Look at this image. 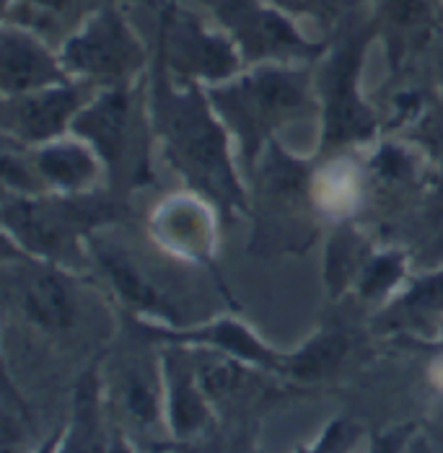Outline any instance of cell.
<instances>
[{"label": "cell", "mask_w": 443, "mask_h": 453, "mask_svg": "<svg viewBox=\"0 0 443 453\" xmlns=\"http://www.w3.org/2000/svg\"><path fill=\"white\" fill-rule=\"evenodd\" d=\"M5 280L27 321L44 332H66L78 316L75 290L66 267L36 259L27 251H11L5 244Z\"/></svg>", "instance_id": "obj_8"}, {"label": "cell", "mask_w": 443, "mask_h": 453, "mask_svg": "<svg viewBox=\"0 0 443 453\" xmlns=\"http://www.w3.org/2000/svg\"><path fill=\"white\" fill-rule=\"evenodd\" d=\"M415 133L425 153L443 169V109L420 114V125Z\"/></svg>", "instance_id": "obj_29"}, {"label": "cell", "mask_w": 443, "mask_h": 453, "mask_svg": "<svg viewBox=\"0 0 443 453\" xmlns=\"http://www.w3.org/2000/svg\"><path fill=\"white\" fill-rule=\"evenodd\" d=\"M136 125V86L99 88L73 119L70 133L86 140L102 158L106 174L122 172Z\"/></svg>", "instance_id": "obj_11"}, {"label": "cell", "mask_w": 443, "mask_h": 453, "mask_svg": "<svg viewBox=\"0 0 443 453\" xmlns=\"http://www.w3.org/2000/svg\"><path fill=\"white\" fill-rule=\"evenodd\" d=\"M32 435H35L32 415H29L24 399L19 396V391L13 388L11 376L5 373V379H3V425H0L3 453H24Z\"/></svg>", "instance_id": "obj_25"}, {"label": "cell", "mask_w": 443, "mask_h": 453, "mask_svg": "<svg viewBox=\"0 0 443 453\" xmlns=\"http://www.w3.org/2000/svg\"><path fill=\"white\" fill-rule=\"evenodd\" d=\"M73 81L60 55L50 47L44 36L27 27L3 21L0 32V88L3 96L32 94L50 86Z\"/></svg>", "instance_id": "obj_13"}, {"label": "cell", "mask_w": 443, "mask_h": 453, "mask_svg": "<svg viewBox=\"0 0 443 453\" xmlns=\"http://www.w3.org/2000/svg\"><path fill=\"white\" fill-rule=\"evenodd\" d=\"M89 257L99 265L104 278L109 280L112 290L117 293V298L140 316H151L156 321H161L164 326H182V314L174 306L169 296L159 288V282L151 278V273L137 262L128 249L104 239L102 234H91L89 242Z\"/></svg>", "instance_id": "obj_12"}, {"label": "cell", "mask_w": 443, "mask_h": 453, "mask_svg": "<svg viewBox=\"0 0 443 453\" xmlns=\"http://www.w3.org/2000/svg\"><path fill=\"white\" fill-rule=\"evenodd\" d=\"M376 35V24H342L335 44L324 52L316 78V96L322 111V150L338 153L369 142L378 130L374 106L361 94V70Z\"/></svg>", "instance_id": "obj_4"}, {"label": "cell", "mask_w": 443, "mask_h": 453, "mask_svg": "<svg viewBox=\"0 0 443 453\" xmlns=\"http://www.w3.org/2000/svg\"><path fill=\"white\" fill-rule=\"evenodd\" d=\"M405 257L400 251H381L371 254L355 280V290L366 301H378L389 296L405 278Z\"/></svg>", "instance_id": "obj_24"}, {"label": "cell", "mask_w": 443, "mask_h": 453, "mask_svg": "<svg viewBox=\"0 0 443 453\" xmlns=\"http://www.w3.org/2000/svg\"><path fill=\"white\" fill-rule=\"evenodd\" d=\"M117 218L114 203L102 195H13L3 192V231L16 249L32 254L36 259L81 267L86 265L83 246L91 234L104 223Z\"/></svg>", "instance_id": "obj_3"}, {"label": "cell", "mask_w": 443, "mask_h": 453, "mask_svg": "<svg viewBox=\"0 0 443 453\" xmlns=\"http://www.w3.org/2000/svg\"><path fill=\"white\" fill-rule=\"evenodd\" d=\"M140 3H148L151 8H159V0H140Z\"/></svg>", "instance_id": "obj_32"}, {"label": "cell", "mask_w": 443, "mask_h": 453, "mask_svg": "<svg viewBox=\"0 0 443 453\" xmlns=\"http://www.w3.org/2000/svg\"><path fill=\"white\" fill-rule=\"evenodd\" d=\"M257 205L262 208V223H275L273 234L288 246H293V236L288 234V226L296 228L299 239L307 242V234L301 228L307 226L308 212V174L307 164L285 153L275 140L268 142L262 156L257 158Z\"/></svg>", "instance_id": "obj_10"}, {"label": "cell", "mask_w": 443, "mask_h": 453, "mask_svg": "<svg viewBox=\"0 0 443 453\" xmlns=\"http://www.w3.org/2000/svg\"><path fill=\"white\" fill-rule=\"evenodd\" d=\"M106 0H5V21L27 27L39 36L58 39L66 36Z\"/></svg>", "instance_id": "obj_19"}, {"label": "cell", "mask_w": 443, "mask_h": 453, "mask_svg": "<svg viewBox=\"0 0 443 453\" xmlns=\"http://www.w3.org/2000/svg\"><path fill=\"white\" fill-rule=\"evenodd\" d=\"M58 55L73 81L94 88L136 86L148 65V47L117 0L91 11L60 42Z\"/></svg>", "instance_id": "obj_5"}, {"label": "cell", "mask_w": 443, "mask_h": 453, "mask_svg": "<svg viewBox=\"0 0 443 453\" xmlns=\"http://www.w3.org/2000/svg\"><path fill=\"white\" fill-rule=\"evenodd\" d=\"M215 24L237 42L244 63L299 65L324 58L327 44L301 35L288 13L270 0H203Z\"/></svg>", "instance_id": "obj_7"}, {"label": "cell", "mask_w": 443, "mask_h": 453, "mask_svg": "<svg viewBox=\"0 0 443 453\" xmlns=\"http://www.w3.org/2000/svg\"><path fill=\"white\" fill-rule=\"evenodd\" d=\"M153 231L159 242L169 246L174 254L200 259L210 254V215L200 205V200H169L153 215Z\"/></svg>", "instance_id": "obj_17"}, {"label": "cell", "mask_w": 443, "mask_h": 453, "mask_svg": "<svg viewBox=\"0 0 443 453\" xmlns=\"http://www.w3.org/2000/svg\"><path fill=\"white\" fill-rule=\"evenodd\" d=\"M361 427L347 422V419H335L324 427L319 441L314 446L299 449V453H347L358 443Z\"/></svg>", "instance_id": "obj_28"}, {"label": "cell", "mask_w": 443, "mask_h": 453, "mask_svg": "<svg viewBox=\"0 0 443 453\" xmlns=\"http://www.w3.org/2000/svg\"><path fill=\"white\" fill-rule=\"evenodd\" d=\"M122 412L136 425L137 430H156L167 422V404H164V373L161 363L151 365L136 360L125 368L122 386H120Z\"/></svg>", "instance_id": "obj_21"}, {"label": "cell", "mask_w": 443, "mask_h": 453, "mask_svg": "<svg viewBox=\"0 0 443 453\" xmlns=\"http://www.w3.org/2000/svg\"><path fill=\"white\" fill-rule=\"evenodd\" d=\"M153 117L164 140V156L174 172L223 215L249 210L246 189L231 161V133L207 102L203 86L179 83L159 65Z\"/></svg>", "instance_id": "obj_1"}, {"label": "cell", "mask_w": 443, "mask_h": 453, "mask_svg": "<svg viewBox=\"0 0 443 453\" xmlns=\"http://www.w3.org/2000/svg\"><path fill=\"white\" fill-rule=\"evenodd\" d=\"M29 158L44 189L52 195H89L106 172L99 153L73 133L29 148Z\"/></svg>", "instance_id": "obj_15"}, {"label": "cell", "mask_w": 443, "mask_h": 453, "mask_svg": "<svg viewBox=\"0 0 443 453\" xmlns=\"http://www.w3.org/2000/svg\"><path fill=\"white\" fill-rule=\"evenodd\" d=\"M366 242L347 226L335 231L327 246V285L330 293H340L347 285H355L363 265L369 262Z\"/></svg>", "instance_id": "obj_23"}, {"label": "cell", "mask_w": 443, "mask_h": 453, "mask_svg": "<svg viewBox=\"0 0 443 453\" xmlns=\"http://www.w3.org/2000/svg\"><path fill=\"white\" fill-rule=\"evenodd\" d=\"M159 65L179 83L207 88L239 75L244 58L218 24L210 27L195 11L167 0L159 21Z\"/></svg>", "instance_id": "obj_6"}, {"label": "cell", "mask_w": 443, "mask_h": 453, "mask_svg": "<svg viewBox=\"0 0 443 453\" xmlns=\"http://www.w3.org/2000/svg\"><path fill=\"white\" fill-rule=\"evenodd\" d=\"M60 438H63L60 433H58V435H52V438H50V441H47V443H44V446H42L36 453H58V449H60Z\"/></svg>", "instance_id": "obj_31"}, {"label": "cell", "mask_w": 443, "mask_h": 453, "mask_svg": "<svg viewBox=\"0 0 443 453\" xmlns=\"http://www.w3.org/2000/svg\"><path fill=\"white\" fill-rule=\"evenodd\" d=\"M381 16L392 32H400V39L425 36L433 24L431 0H381Z\"/></svg>", "instance_id": "obj_27"}, {"label": "cell", "mask_w": 443, "mask_h": 453, "mask_svg": "<svg viewBox=\"0 0 443 453\" xmlns=\"http://www.w3.org/2000/svg\"><path fill=\"white\" fill-rule=\"evenodd\" d=\"M159 363H161V373H164L167 425L176 441H190L207 430L210 399L198 381L192 355L184 345L164 349Z\"/></svg>", "instance_id": "obj_14"}, {"label": "cell", "mask_w": 443, "mask_h": 453, "mask_svg": "<svg viewBox=\"0 0 443 453\" xmlns=\"http://www.w3.org/2000/svg\"><path fill=\"white\" fill-rule=\"evenodd\" d=\"M345 355H347L345 332L342 329H322L308 340L307 345L285 355L283 376L301 381V384H316L340 368Z\"/></svg>", "instance_id": "obj_22"}, {"label": "cell", "mask_w": 443, "mask_h": 453, "mask_svg": "<svg viewBox=\"0 0 443 453\" xmlns=\"http://www.w3.org/2000/svg\"><path fill=\"white\" fill-rule=\"evenodd\" d=\"M384 326L409 334H431L443 321V270L415 280L408 290L384 311Z\"/></svg>", "instance_id": "obj_20"}, {"label": "cell", "mask_w": 443, "mask_h": 453, "mask_svg": "<svg viewBox=\"0 0 443 453\" xmlns=\"http://www.w3.org/2000/svg\"><path fill=\"white\" fill-rule=\"evenodd\" d=\"M112 438L102 418V384L97 371H86L73 394L68 430L60 438L58 453H109Z\"/></svg>", "instance_id": "obj_18"}, {"label": "cell", "mask_w": 443, "mask_h": 453, "mask_svg": "<svg viewBox=\"0 0 443 453\" xmlns=\"http://www.w3.org/2000/svg\"><path fill=\"white\" fill-rule=\"evenodd\" d=\"M97 91L99 88L89 83L68 81L32 94L3 96V138L24 148H36L68 135L73 119Z\"/></svg>", "instance_id": "obj_9"}, {"label": "cell", "mask_w": 443, "mask_h": 453, "mask_svg": "<svg viewBox=\"0 0 443 453\" xmlns=\"http://www.w3.org/2000/svg\"><path fill=\"white\" fill-rule=\"evenodd\" d=\"M409 427H397V430H389L384 435H378L369 453H402L405 443H408Z\"/></svg>", "instance_id": "obj_30"}, {"label": "cell", "mask_w": 443, "mask_h": 453, "mask_svg": "<svg viewBox=\"0 0 443 453\" xmlns=\"http://www.w3.org/2000/svg\"><path fill=\"white\" fill-rule=\"evenodd\" d=\"M205 94L252 164H257L280 127L319 106L311 73L288 63L252 65L231 81L207 86Z\"/></svg>", "instance_id": "obj_2"}, {"label": "cell", "mask_w": 443, "mask_h": 453, "mask_svg": "<svg viewBox=\"0 0 443 453\" xmlns=\"http://www.w3.org/2000/svg\"><path fill=\"white\" fill-rule=\"evenodd\" d=\"M291 19H311L319 27H342L353 19L363 0H270Z\"/></svg>", "instance_id": "obj_26"}, {"label": "cell", "mask_w": 443, "mask_h": 453, "mask_svg": "<svg viewBox=\"0 0 443 453\" xmlns=\"http://www.w3.org/2000/svg\"><path fill=\"white\" fill-rule=\"evenodd\" d=\"M151 334L167 340L171 345H187V348L218 349L223 355H231L246 365H257L273 373H283L285 355L270 349L249 326H244L237 319H218L213 324H205L198 329H179V326H148Z\"/></svg>", "instance_id": "obj_16"}]
</instances>
